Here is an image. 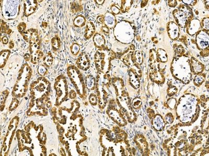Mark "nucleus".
<instances>
[{"mask_svg": "<svg viewBox=\"0 0 209 156\" xmlns=\"http://www.w3.org/2000/svg\"><path fill=\"white\" fill-rule=\"evenodd\" d=\"M110 53L103 50V51H98L95 55V62L97 69L102 71L107 72L109 70L110 61Z\"/></svg>", "mask_w": 209, "mask_h": 156, "instance_id": "423d86ee", "label": "nucleus"}, {"mask_svg": "<svg viewBox=\"0 0 209 156\" xmlns=\"http://www.w3.org/2000/svg\"><path fill=\"white\" fill-rule=\"evenodd\" d=\"M86 20L84 17L82 15H79L76 17L74 20V24L76 27H82L84 26Z\"/></svg>", "mask_w": 209, "mask_h": 156, "instance_id": "2eb2a0df", "label": "nucleus"}, {"mask_svg": "<svg viewBox=\"0 0 209 156\" xmlns=\"http://www.w3.org/2000/svg\"><path fill=\"white\" fill-rule=\"evenodd\" d=\"M32 75V71L27 64L22 66L19 72L16 84L14 88L12 95L15 97H22L27 92L28 82Z\"/></svg>", "mask_w": 209, "mask_h": 156, "instance_id": "f03ea898", "label": "nucleus"}, {"mask_svg": "<svg viewBox=\"0 0 209 156\" xmlns=\"http://www.w3.org/2000/svg\"><path fill=\"white\" fill-rule=\"evenodd\" d=\"M94 77L91 76L87 77V87L88 89H93L94 87Z\"/></svg>", "mask_w": 209, "mask_h": 156, "instance_id": "f3484780", "label": "nucleus"}, {"mask_svg": "<svg viewBox=\"0 0 209 156\" xmlns=\"http://www.w3.org/2000/svg\"><path fill=\"white\" fill-rule=\"evenodd\" d=\"M200 27L201 24L200 22L197 19H194L190 22L188 28V31L190 35H194L198 31Z\"/></svg>", "mask_w": 209, "mask_h": 156, "instance_id": "f8f14e48", "label": "nucleus"}, {"mask_svg": "<svg viewBox=\"0 0 209 156\" xmlns=\"http://www.w3.org/2000/svg\"><path fill=\"white\" fill-rule=\"evenodd\" d=\"M174 17L178 25L182 27H185L193 16L191 10L187 6L181 5L174 11Z\"/></svg>", "mask_w": 209, "mask_h": 156, "instance_id": "39448f33", "label": "nucleus"}, {"mask_svg": "<svg viewBox=\"0 0 209 156\" xmlns=\"http://www.w3.org/2000/svg\"><path fill=\"white\" fill-rule=\"evenodd\" d=\"M47 69L45 68V67L43 65H40L39 68H38V72L39 73V74H40V75H45L46 73Z\"/></svg>", "mask_w": 209, "mask_h": 156, "instance_id": "b1692460", "label": "nucleus"}, {"mask_svg": "<svg viewBox=\"0 0 209 156\" xmlns=\"http://www.w3.org/2000/svg\"><path fill=\"white\" fill-rule=\"evenodd\" d=\"M68 74L79 95L81 97L85 96L84 80L79 69L73 66H70L68 69Z\"/></svg>", "mask_w": 209, "mask_h": 156, "instance_id": "7ed1b4c3", "label": "nucleus"}, {"mask_svg": "<svg viewBox=\"0 0 209 156\" xmlns=\"http://www.w3.org/2000/svg\"><path fill=\"white\" fill-rule=\"evenodd\" d=\"M90 102L91 104H95L97 103V99L94 95H91L90 97Z\"/></svg>", "mask_w": 209, "mask_h": 156, "instance_id": "393cba45", "label": "nucleus"}, {"mask_svg": "<svg viewBox=\"0 0 209 156\" xmlns=\"http://www.w3.org/2000/svg\"><path fill=\"white\" fill-rule=\"evenodd\" d=\"M105 24L107 27L112 28L116 25V19L114 16L110 13H106L104 16V22Z\"/></svg>", "mask_w": 209, "mask_h": 156, "instance_id": "9b49d317", "label": "nucleus"}, {"mask_svg": "<svg viewBox=\"0 0 209 156\" xmlns=\"http://www.w3.org/2000/svg\"><path fill=\"white\" fill-rule=\"evenodd\" d=\"M71 51L74 54H77L79 52V47L76 44H74L71 47Z\"/></svg>", "mask_w": 209, "mask_h": 156, "instance_id": "412c9836", "label": "nucleus"}, {"mask_svg": "<svg viewBox=\"0 0 209 156\" xmlns=\"http://www.w3.org/2000/svg\"><path fill=\"white\" fill-rule=\"evenodd\" d=\"M204 81V77L201 76H198L196 77L195 82L197 84H200Z\"/></svg>", "mask_w": 209, "mask_h": 156, "instance_id": "a878e982", "label": "nucleus"}, {"mask_svg": "<svg viewBox=\"0 0 209 156\" xmlns=\"http://www.w3.org/2000/svg\"><path fill=\"white\" fill-rule=\"evenodd\" d=\"M54 88L56 91V106H59L68 98V85L65 77L61 75L56 80Z\"/></svg>", "mask_w": 209, "mask_h": 156, "instance_id": "20e7f679", "label": "nucleus"}, {"mask_svg": "<svg viewBox=\"0 0 209 156\" xmlns=\"http://www.w3.org/2000/svg\"><path fill=\"white\" fill-rule=\"evenodd\" d=\"M44 63L48 66H50L52 63V57L51 55L49 54L45 57L44 59Z\"/></svg>", "mask_w": 209, "mask_h": 156, "instance_id": "6ab92c4d", "label": "nucleus"}, {"mask_svg": "<svg viewBox=\"0 0 209 156\" xmlns=\"http://www.w3.org/2000/svg\"><path fill=\"white\" fill-rule=\"evenodd\" d=\"M38 6V1L36 0L24 1V16H28L36 11Z\"/></svg>", "mask_w": 209, "mask_h": 156, "instance_id": "0eeeda50", "label": "nucleus"}, {"mask_svg": "<svg viewBox=\"0 0 209 156\" xmlns=\"http://www.w3.org/2000/svg\"><path fill=\"white\" fill-rule=\"evenodd\" d=\"M131 1H122L121 5V10L123 12H125L128 11L132 3Z\"/></svg>", "mask_w": 209, "mask_h": 156, "instance_id": "dca6fc26", "label": "nucleus"}, {"mask_svg": "<svg viewBox=\"0 0 209 156\" xmlns=\"http://www.w3.org/2000/svg\"><path fill=\"white\" fill-rule=\"evenodd\" d=\"M94 41L95 42V44L98 47H103L104 46L105 43V39L103 36H101L99 33H96L94 37Z\"/></svg>", "mask_w": 209, "mask_h": 156, "instance_id": "4468645a", "label": "nucleus"}, {"mask_svg": "<svg viewBox=\"0 0 209 156\" xmlns=\"http://www.w3.org/2000/svg\"><path fill=\"white\" fill-rule=\"evenodd\" d=\"M197 41H201L198 42V46L201 49L206 48L208 46L209 41V36L208 33L204 32V31H200L197 37Z\"/></svg>", "mask_w": 209, "mask_h": 156, "instance_id": "6e6552de", "label": "nucleus"}, {"mask_svg": "<svg viewBox=\"0 0 209 156\" xmlns=\"http://www.w3.org/2000/svg\"><path fill=\"white\" fill-rule=\"evenodd\" d=\"M52 44L53 49L56 50L59 49L60 47V44H59V39L58 38V37H56L52 40Z\"/></svg>", "mask_w": 209, "mask_h": 156, "instance_id": "a211bd4d", "label": "nucleus"}, {"mask_svg": "<svg viewBox=\"0 0 209 156\" xmlns=\"http://www.w3.org/2000/svg\"><path fill=\"white\" fill-rule=\"evenodd\" d=\"M96 2H99L98 4H102L104 2V1H96Z\"/></svg>", "mask_w": 209, "mask_h": 156, "instance_id": "c756f323", "label": "nucleus"}, {"mask_svg": "<svg viewBox=\"0 0 209 156\" xmlns=\"http://www.w3.org/2000/svg\"><path fill=\"white\" fill-rule=\"evenodd\" d=\"M17 28H18V30H19L20 33L22 35L23 33H25V29L26 28V24L24 22H22V23L19 24V25L17 27Z\"/></svg>", "mask_w": 209, "mask_h": 156, "instance_id": "4be33fe9", "label": "nucleus"}, {"mask_svg": "<svg viewBox=\"0 0 209 156\" xmlns=\"http://www.w3.org/2000/svg\"><path fill=\"white\" fill-rule=\"evenodd\" d=\"M31 100L28 115H47V110L45 106L49 100L48 96L50 91V84L44 77L39 78L37 81L33 82L30 87Z\"/></svg>", "mask_w": 209, "mask_h": 156, "instance_id": "f257e3e1", "label": "nucleus"}, {"mask_svg": "<svg viewBox=\"0 0 209 156\" xmlns=\"http://www.w3.org/2000/svg\"><path fill=\"white\" fill-rule=\"evenodd\" d=\"M76 64L79 69L84 71H86L90 66L89 60L86 55L84 56L83 55L81 57L79 58V59L77 61Z\"/></svg>", "mask_w": 209, "mask_h": 156, "instance_id": "9d476101", "label": "nucleus"}, {"mask_svg": "<svg viewBox=\"0 0 209 156\" xmlns=\"http://www.w3.org/2000/svg\"><path fill=\"white\" fill-rule=\"evenodd\" d=\"M184 3H185L186 4L190 5H194L196 4V1H182Z\"/></svg>", "mask_w": 209, "mask_h": 156, "instance_id": "bb28decb", "label": "nucleus"}, {"mask_svg": "<svg viewBox=\"0 0 209 156\" xmlns=\"http://www.w3.org/2000/svg\"><path fill=\"white\" fill-rule=\"evenodd\" d=\"M167 30L169 35L173 39H177L179 35V29L178 26L173 22H169L167 26Z\"/></svg>", "mask_w": 209, "mask_h": 156, "instance_id": "1a4fd4ad", "label": "nucleus"}, {"mask_svg": "<svg viewBox=\"0 0 209 156\" xmlns=\"http://www.w3.org/2000/svg\"><path fill=\"white\" fill-rule=\"evenodd\" d=\"M97 21H98L99 23H101V24L103 23V22H104V16H103V15H101V16H98V18H97Z\"/></svg>", "mask_w": 209, "mask_h": 156, "instance_id": "cd10ccee", "label": "nucleus"}, {"mask_svg": "<svg viewBox=\"0 0 209 156\" xmlns=\"http://www.w3.org/2000/svg\"><path fill=\"white\" fill-rule=\"evenodd\" d=\"M202 28L205 29V30L209 29V18H204L203 21L202 22Z\"/></svg>", "mask_w": 209, "mask_h": 156, "instance_id": "aec40b11", "label": "nucleus"}, {"mask_svg": "<svg viewBox=\"0 0 209 156\" xmlns=\"http://www.w3.org/2000/svg\"><path fill=\"white\" fill-rule=\"evenodd\" d=\"M101 30L103 31V33H108L109 30V28L107 27L106 26H103L101 28Z\"/></svg>", "mask_w": 209, "mask_h": 156, "instance_id": "c85d7f7f", "label": "nucleus"}, {"mask_svg": "<svg viewBox=\"0 0 209 156\" xmlns=\"http://www.w3.org/2000/svg\"><path fill=\"white\" fill-rule=\"evenodd\" d=\"M95 31V26L92 22L89 21L87 22L86 29L85 31V37L88 39L93 35Z\"/></svg>", "mask_w": 209, "mask_h": 156, "instance_id": "ddd939ff", "label": "nucleus"}, {"mask_svg": "<svg viewBox=\"0 0 209 156\" xmlns=\"http://www.w3.org/2000/svg\"><path fill=\"white\" fill-rule=\"evenodd\" d=\"M111 9L112 13L114 14H119L120 13V10L118 6H117V5H113L112 6Z\"/></svg>", "mask_w": 209, "mask_h": 156, "instance_id": "5701e85b", "label": "nucleus"}]
</instances>
